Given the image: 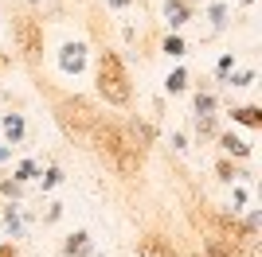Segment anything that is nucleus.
Listing matches in <instances>:
<instances>
[{"mask_svg": "<svg viewBox=\"0 0 262 257\" xmlns=\"http://www.w3.org/2000/svg\"><path fill=\"white\" fill-rule=\"evenodd\" d=\"M239 121H247V125H258V109H254V106L239 109Z\"/></svg>", "mask_w": 262, "mask_h": 257, "instance_id": "7", "label": "nucleus"}, {"mask_svg": "<svg viewBox=\"0 0 262 257\" xmlns=\"http://www.w3.org/2000/svg\"><path fill=\"white\" fill-rule=\"evenodd\" d=\"M55 113H59L63 128L78 140V144H94V133H98L102 113H94L90 101H82V97H63V101L55 106Z\"/></svg>", "mask_w": 262, "mask_h": 257, "instance_id": "1", "label": "nucleus"}, {"mask_svg": "<svg viewBox=\"0 0 262 257\" xmlns=\"http://www.w3.org/2000/svg\"><path fill=\"white\" fill-rule=\"evenodd\" d=\"M98 94L114 106H125L129 101V74H125V66L114 51H102L98 59Z\"/></svg>", "mask_w": 262, "mask_h": 257, "instance_id": "2", "label": "nucleus"}, {"mask_svg": "<svg viewBox=\"0 0 262 257\" xmlns=\"http://www.w3.org/2000/svg\"><path fill=\"white\" fill-rule=\"evenodd\" d=\"M208 253L211 257H239V249H235V242H227L223 234H211L208 238Z\"/></svg>", "mask_w": 262, "mask_h": 257, "instance_id": "5", "label": "nucleus"}, {"mask_svg": "<svg viewBox=\"0 0 262 257\" xmlns=\"http://www.w3.org/2000/svg\"><path fill=\"white\" fill-rule=\"evenodd\" d=\"M0 257H16V249H12V246H4V249H0Z\"/></svg>", "mask_w": 262, "mask_h": 257, "instance_id": "9", "label": "nucleus"}, {"mask_svg": "<svg viewBox=\"0 0 262 257\" xmlns=\"http://www.w3.org/2000/svg\"><path fill=\"white\" fill-rule=\"evenodd\" d=\"M180 86H184V74H180V70H176V74L168 78V90H180Z\"/></svg>", "mask_w": 262, "mask_h": 257, "instance_id": "8", "label": "nucleus"}, {"mask_svg": "<svg viewBox=\"0 0 262 257\" xmlns=\"http://www.w3.org/2000/svg\"><path fill=\"white\" fill-rule=\"evenodd\" d=\"M67 249H71V253H86V234H75L67 242Z\"/></svg>", "mask_w": 262, "mask_h": 257, "instance_id": "6", "label": "nucleus"}, {"mask_svg": "<svg viewBox=\"0 0 262 257\" xmlns=\"http://www.w3.org/2000/svg\"><path fill=\"white\" fill-rule=\"evenodd\" d=\"M137 249H141V257H172V242L161 234H149L137 242Z\"/></svg>", "mask_w": 262, "mask_h": 257, "instance_id": "4", "label": "nucleus"}, {"mask_svg": "<svg viewBox=\"0 0 262 257\" xmlns=\"http://www.w3.org/2000/svg\"><path fill=\"white\" fill-rule=\"evenodd\" d=\"M16 39H20V51L28 55V59H35V55L43 51V28H39V20H35L32 12H20V16H16Z\"/></svg>", "mask_w": 262, "mask_h": 257, "instance_id": "3", "label": "nucleus"}]
</instances>
